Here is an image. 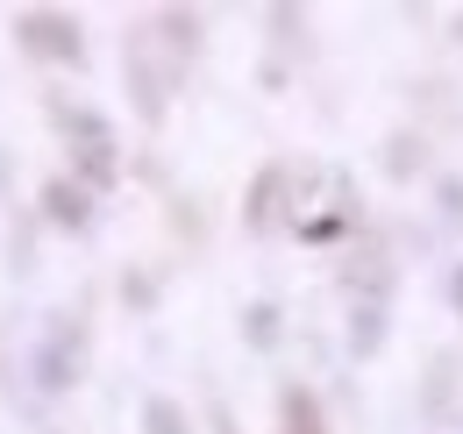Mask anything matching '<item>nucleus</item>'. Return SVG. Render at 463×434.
Returning <instances> with one entry per match:
<instances>
[{
  "mask_svg": "<svg viewBox=\"0 0 463 434\" xmlns=\"http://www.w3.org/2000/svg\"><path fill=\"white\" fill-rule=\"evenodd\" d=\"M292 434H321V420H307V399H292Z\"/></svg>",
  "mask_w": 463,
  "mask_h": 434,
  "instance_id": "obj_1",
  "label": "nucleus"
}]
</instances>
